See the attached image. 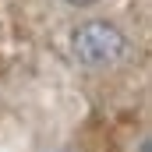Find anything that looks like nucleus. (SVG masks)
Returning <instances> with one entry per match:
<instances>
[{"label": "nucleus", "instance_id": "obj_1", "mask_svg": "<svg viewBox=\"0 0 152 152\" xmlns=\"http://www.w3.org/2000/svg\"><path fill=\"white\" fill-rule=\"evenodd\" d=\"M124 46H127L124 32L117 25H110V21H85L71 36V53L85 67H106V64H113L124 53Z\"/></svg>", "mask_w": 152, "mask_h": 152}, {"label": "nucleus", "instance_id": "obj_2", "mask_svg": "<svg viewBox=\"0 0 152 152\" xmlns=\"http://www.w3.org/2000/svg\"><path fill=\"white\" fill-rule=\"evenodd\" d=\"M64 4H71V7H92L96 0H64Z\"/></svg>", "mask_w": 152, "mask_h": 152}]
</instances>
